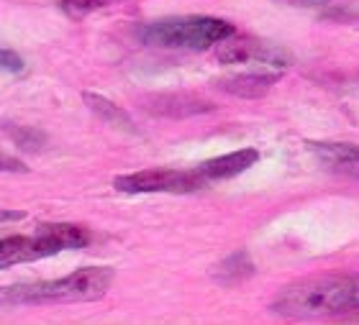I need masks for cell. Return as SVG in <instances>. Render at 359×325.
<instances>
[{
	"mask_svg": "<svg viewBox=\"0 0 359 325\" xmlns=\"http://www.w3.org/2000/svg\"><path fill=\"white\" fill-rule=\"evenodd\" d=\"M231 34H236L231 23L213 15H175L139 29V39L144 44L162 49H187V52H205Z\"/></svg>",
	"mask_w": 359,
	"mask_h": 325,
	"instance_id": "obj_3",
	"label": "cell"
},
{
	"mask_svg": "<svg viewBox=\"0 0 359 325\" xmlns=\"http://www.w3.org/2000/svg\"><path fill=\"white\" fill-rule=\"evenodd\" d=\"M88 244H90V233L83 226L46 223V226H39L36 233H31V236L0 238V269L46 259V256H54V254L60 251L83 249Z\"/></svg>",
	"mask_w": 359,
	"mask_h": 325,
	"instance_id": "obj_4",
	"label": "cell"
},
{
	"mask_svg": "<svg viewBox=\"0 0 359 325\" xmlns=\"http://www.w3.org/2000/svg\"><path fill=\"white\" fill-rule=\"evenodd\" d=\"M252 272H255V266H252L249 256L244 251H239V254H233V256H229L224 264L218 266L216 279L221 282V284H236V282L247 279Z\"/></svg>",
	"mask_w": 359,
	"mask_h": 325,
	"instance_id": "obj_12",
	"label": "cell"
},
{
	"mask_svg": "<svg viewBox=\"0 0 359 325\" xmlns=\"http://www.w3.org/2000/svg\"><path fill=\"white\" fill-rule=\"evenodd\" d=\"M23 218V213H3V210H0V223L3 221H21Z\"/></svg>",
	"mask_w": 359,
	"mask_h": 325,
	"instance_id": "obj_18",
	"label": "cell"
},
{
	"mask_svg": "<svg viewBox=\"0 0 359 325\" xmlns=\"http://www.w3.org/2000/svg\"><path fill=\"white\" fill-rule=\"evenodd\" d=\"M113 3H121V0H62L60 6L67 15L80 18V15H88L93 11H97V8L113 6Z\"/></svg>",
	"mask_w": 359,
	"mask_h": 325,
	"instance_id": "obj_13",
	"label": "cell"
},
{
	"mask_svg": "<svg viewBox=\"0 0 359 325\" xmlns=\"http://www.w3.org/2000/svg\"><path fill=\"white\" fill-rule=\"evenodd\" d=\"M0 172H26V167L18 159H13V156L0 154Z\"/></svg>",
	"mask_w": 359,
	"mask_h": 325,
	"instance_id": "obj_16",
	"label": "cell"
},
{
	"mask_svg": "<svg viewBox=\"0 0 359 325\" xmlns=\"http://www.w3.org/2000/svg\"><path fill=\"white\" fill-rule=\"evenodd\" d=\"M257 159H259L257 148H239V151L216 156V159L201 164L198 172L205 177V182H213V179H229V177L241 174V172H247L249 167H255Z\"/></svg>",
	"mask_w": 359,
	"mask_h": 325,
	"instance_id": "obj_10",
	"label": "cell"
},
{
	"mask_svg": "<svg viewBox=\"0 0 359 325\" xmlns=\"http://www.w3.org/2000/svg\"><path fill=\"white\" fill-rule=\"evenodd\" d=\"M277 80H280V72H244V74H233V77H224L216 85L218 90H224L229 95L255 100V97L267 95Z\"/></svg>",
	"mask_w": 359,
	"mask_h": 325,
	"instance_id": "obj_9",
	"label": "cell"
},
{
	"mask_svg": "<svg viewBox=\"0 0 359 325\" xmlns=\"http://www.w3.org/2000/svg\"><path fill=\"white\" fill-rule=\"evenodd\" d=\"M144 108L154 116H167V118H187V116H198V113H208L210 103L203 97L195 95H182V92H172V95H151L144 100Z\"/></svg>",
	"mask_w": 359,
	"mask_h": 325,
	"instance_id": "obj_7",
	"label": "cell"
},
{
	"mask_svg": "<svg viewBox=\"0 0 359 325\" xmlns=\"http://www.w3.org/2000/svg\"><path fill=\"white\" fill-rule=\"evenodd\" d=\"M285 3H290V6L313 8V6H326V3H331V0H285Z\"/></svg>",
	"mask_w": 359,
	"mask_h": 325,
	"instance_id": "obj_17",
	"label": "cell"
},
{
	"mask_svg": "<svg viewBox=\"0 0 359 325\" xmlns=\"http://www.w3.org/2000/svg\"><path fill=\"white\" fill-rule=\"evenodd\" d=\"M113 269L108 266H88L62 277V279L34 282L18 287L0 289L3 305H46V303H93L111 289Z\"/></svg>",
	"mask_w": 359,
	"mask_h": 325,
	"instance_id": "obj_2",
	"label": "cell"
},
{
	"mask_svg": "<svg viewBox=\"0 0 359 325\" xmlns=\"http://www.w3.org/2000/svg\"><path fill=\"white\" fill-rule=\"evenodd\" d=\"M83 97H85V103H88L90 111L95 113V116H100L105 123L118 126V128H126V131H131V128H134V123H131V118H128V113L123 111V108H118L116 103H111L108 97L93 95V92H85Z\"/></svg>",
	"mask_w": 359,
	"mask_h": 325,
	"instance_id": "obj_11",
	"label": "cell"
},
{
	"mask_svg": "<svg viewBox=\"0 0 359 325\" xmlns=\"http://www.w3.org/2000/svg\"><path fill=\"white\" fill-rule=\"evenodd\" d=\"M269 307L290 320L359 315V274H323L292 282L280 289Z\"/></svg>",
	"mask_w": 359,
	"mask_h": 325,
	"instance_id": "obj_1",
	"label": "cell"
},
{
	"mask_svg": "<svg viewBox=\"0 0 359 325\" xmlns=\"http://www.w3.org/2000/svg\"><path fill=\"white\" fill-rule=\"evenodd\" d=\"M218 60L226 62V64H239V62H275L277 54L269 49L267 44L257 41V39H247V36H236L231 34L229 39H224L218 44Z\"/></svg>",
	"mask_w": 359,
	"mask_h": 325,
	"instance_id": "obj_8",
	"label": "cell"
},
{
	"mask_svg": "<svg viewBox=\"0 0 359 325\" xmlns=\"http://www.w3.org/2000/svg\"><path fill=\"white\" fill-rule=\"evenodd\" d=\"M205 177L198 170H144L134 174H121L116 177L113 187L118 193L128 195H149V193H170V195H185L195 193L205 187Z\"/></svg>",
	"mask_w": 359,
	"mask_h": 325,
	"instance_id": "obj_5",
	"label": "cell"
},
{
	"mask_svg": "<svg viewBox=\"0 0 359 325\" xmlns=\"http://www.w3.org/2000/svg\"><path fill=\"white\" fill-rule=\"evenodd\" d=\"M0 69H8V72H21L23 60L11 49H0Z\"/></svg>",
	"mask_w": 359,
	"mask_h": 325,
	"instance_id": "obj_15",
	"label": "cell"
},
{
	"mask_svg": "<svg viewBox=\"0 0 359 325\" xmlns=\"http://www.w3.org/2000/svg\"><path fill=\"white\" fill-rule=\"evenodd\" d=\"M8 133H11V139L15 141V144H21V146H29V148H36L41 141H44V136L41 133H36L34 128H8Z\"/></svg>",
	"mask_w": 359,
	"mask_h": 325,
	"instance_id": "obj_14",
	"label": "cell"
},
{
	"mask_svg": "<svg viewBox=\"0 0 359 325\" xmlns=\"http://www.w3.org/2000/svg\"><path fill=\"white\" fill-rule=\"evenodd\" d=\"M323 167H329L337 174L359 179V146L354 144H334V141H313L308 144Z\"/></svg>",
	"mask_w": 359,
	"mask_h": 325,
	"instance_id": "obj_6",
	"label": "cell"
}]
</instances>
